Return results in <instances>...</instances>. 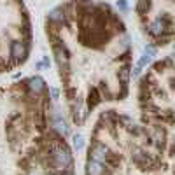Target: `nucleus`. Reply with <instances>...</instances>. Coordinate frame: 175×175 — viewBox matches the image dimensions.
<instances>
[{"label": "nucleus", "mask_w": 175, "mask_h": 175, "mask_svg": "<svg viewBox=\"0 0 175 175\" xmlns=\"http://www.w3.org/2000/svg\"><path fill=\"white\" fill-rule=\"evenodd\" d=\"M117 6H119L121 9H126V2H124V0H119V2H117Z\"/></svg>", "instance_id": "obj_1"}]
</instances>
